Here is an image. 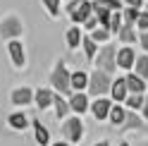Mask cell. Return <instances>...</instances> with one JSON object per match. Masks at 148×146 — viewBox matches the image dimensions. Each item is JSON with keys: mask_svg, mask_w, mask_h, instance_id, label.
Wrapping results in <instances>:
<instances>
[{"mask_svg": "<svg viewBox=\"0 0 148 146\" xmlns=\"http://www.w3.org/2000/svg\"><path fill=\"white\" fill-rule=\"evenodd\" d=\"M50 84H53L55 91H58V96H69L72 94V89H69V72H67L64 60L55 62V67L50 72Z\"/></svg>", "mask_w": 148, "mask_h": 146, "instance_id": "cell-1", "label": "cell"}, {"mask_svg": "<svg viewBox=\"0 0 148 146\" xmlns=\"http://www.w3.org/2000/svg\"><path fill=\"white\" fill-rule=\"evenodd\" d=\"M110 86H112V77H108L105 72H98V70H93L88 74V94L91 96H96V98H103L108 91H110Z\"/></svg>", "mask_w": 148, "mask_h": 146, "instance_id": "cell-2", "label": "cell"}, {"mask_svg": "<svg viewBox=\"0 0 148 146\" xmlns=\"http://www.w3.org/2000/svg\"><path fill=\"white\" fill-rule=\"evenodd\" d=\"M24 34V24L17 14H10L0 22V36L3 39H10V41H17V36Z\"/></svg>", "mask_w": 148, "mask_h": 146, "instance_id": "cell-3", "label": "cell"}, {"mask_svg": "<svg viewBox=\"0 0 148 146\" xmlns=\"http://www.w3.org/2000/svg\"><path fill=\"white\" fill-rule=\"evenodd\" d=\"M93 65H96L98 72H105L108 77L112 74V72L117 70V65H115V48L112 45H105V48L98 53V58L93 60Z\"/></svg>", "mask_w": 148, "mask_h": 146, "instance_id": "cell-4", "label": "cell"}, {"mask_svg": "<svg viewBox=\"0 0 148 146\" xmlns=\"http://www.w3.org/2000/svg\"><path fill=\"white\" fill-rule=\"evenodd\" d=\"M62 136L67 141H74V144H79L81 141V136H84V122L79 120V117H69V120H64L62 125Z\"/></svg>", "mask_w": 148, "mask_h": 146, "instance_id": "cell-5", "label": "cell"}, {"mask_svg": "<svg viewBox=\"0 0 148 146\" xmlns=\"http://www.w3.org/2000/svg\"><path fill=\"white\" fill-rule=\"evenodd\" d=\"M134 60H136V53L129 48V45H124V48H119L115 53V65L122 67V70H132L134 67Z\"/></svg>", "mask_w": 148, "mask_h": 146, "instance_id": "cell-6", "label": "cell"}, {"mask_svg": "<svg viewBox=\"0 0 148 146\" xmlns=\"http://www.w3.org/2000/svg\"><path fill=\"white\" fill-rule=\"evenodd\" d=\"M7 50H10V58L14 62V67H24L26 65V55H24L22 41H10V43H7Z\"/></svg>", "mask_w": 148, "mask_h": 146, "instance_id": "cell-7", "label": "cell"}, {"mask_svg": "<svg viewBox=\"0 0 148 146\" xmlns=\"http://www.w3.org/2000/svg\"><path fill=\"white\" fill-rule=\"evenodd\" d=\"M86 86H88V74H86V72L77 70L74 74H69V89L74 91V94H84Z\"/></svg>", "mask_w": 148, "mask_h": 146, "instance_id": "cell-8", "label": "cell"}, {"mask_svg": "<svg viewBox=\"0 0 148 146\" xmlns=\"http://www.w3.org/2000/svg\"><path fill=\"white\" fill-rule=\"evenodd\" d=\"M10 101L14 103V105H29L31 101H34V91L29 89V86H22V89H14L12 91V96H10Z\"/></svg>", "mask_w": 148, "mask_h": 146, "instance_id": "cell-9", "label": "cell"}, {"mask_svg": "<svg viewBox=\"0 0 148 146\" xmlns=\"http://www.w3.org/2000/svg\"><path fill=\"white\" fill-rule=\"evenodd\" d=\"M34 103L38 110H48V108L53 105V91L50 89H38L34 94Z\"/></svg>", "mask_w": 148, "mask_h": 146, "instance_id": "cell-10", "label": "cell"}, {"mask_svg": "<svg viewBox=\"0 0 148 146\" xmlns=\"http://www.w3.org/2000/svg\"><path fill=\"white\" fill-rule=\"evenodd\" d=\"M69 110H74L77 115H81V113H86L88 110V96L86 94H72V98H69Z\"/></svg>", "mask_w": 148, "mask_h": 146, "instance_id": "cell-11", "label": "cell"}, {"mask_svg": "<svg viewBox=\"0 0 148 146\" xmlns=\"http://www.w3.org/2000/svg\"><path fill=\"white\" fill-rule=\"evenodd\" d=\"M124 86H127V94H141V96H143V91H146V81H143V79H138L134 72H132V74H127V77H124Z\"/></svg>", "mask_w": 148, "mask_h": 146, "instance_id": "cell-12", "label": "cell"}, {"mask_svg": "<svg viewBox=\"0 0 148 146\" xmlns=\"http://www.w3.org/2000/svg\"><path fill=\"white\" fill-rule=\"evenodd\" d=\"M110 108H112V103H110L108 98H98V101L91 103V113H93L96 120H105L108 113H110Z\"/></svg>", "mask_w": 148, "mask_h": 146, "instance_id": "cell-13", "label": "cell"}, {"mask_svg": "<svg viewBox=\"0 0 148 146\" xmlns=\"http://www.w3.org/2000/svg\"><path fill=\"white\" fill-rule=\"evenodd\" d=\"M88 17H91V3H88V0H81L79 7L72 12V22L74 24H84Z\"/></svg>", "mask_w": 148, "mask_h": 146, "instance_id": "cell-14", "label": "cell"}, {"mask_svg": "<svg viewBox=\"0 0 148 146\" xmlns=\"http://www.w3.org/2000/svg\"><path fill=\"white\" fill-rule=\"evenodd\" d=\"M110 94H112V101H117V103H122L124 98L129 96V94H127V86H124V77H117V79H112Z\"/></svg>", "mask_w": 148, "mask_h": 146, "instance_id": "cell-15", "label": "cell"}, {"mask_svg": "<svg viewBox=\"0 0 148 146\" xmlns=\"http://www.w3.org/2000/svg\"><path fill=\"white\" fill-rule=\"evenodd\" d=\"M143 127V120L138 117L134 110H127V115H124V122H122V127L119 129L122 132H129V129H141Z\"/></svg>", "mask_w": 148, "mask_h": 146, "instance_id": "cell-16", "label": "cell"}, {"mask_svg": "<svg viewBox=\"0 0 148 146\" xmlns=\"http://www.w3.org/2000/svg\"><path fill=\"white\" fill-rule=\"evenodd\" d=\"M53 105H55V115H58V120H64L69 113V103H67V98L64 96H58V94H53Z\"/></svg>", "mask_w": 148, "mask_h": 146, "instance_id": "cell-17", "label": "cell"}, {"mask_svg": "<svg viewBox=\"0 0 148 146\" xmlns=\"http://www.w3.org/2000/svg\"><path fill=\"white\" fill-rule=\"evenodd\" d=\"M134 74L138 79H148V55H138L134 60Z\"/></svg>", "mask_w": 148, "mask_h": 146, "instance_id": "cell-18", "label": "cell"}, {"mask_svg": "<svg viewBox=\"0 0 148 146\" xmlns=\"http://www.w3.org/2000/svg\"><path fill=\"white\" fill-rule=\"evenodd\" d=\"M31 125H34V132H36V144H38V146H48V141H50L48 129H45V127H43L38 120H34Z\"/></svg>", "mask_w": 148, "mask_h": 146, "instance_id": "cell-19", "label": "cell"}, {"mask_svg": "<svg viewBox=\"0 0 148 146\" xmlns=\"http://www.w3.org/2000/svg\"><path fill=\"white\" fill-rule=\"evenodd\" d=\"M124 115H127V110L122 105H112L110 108V113H108V120L112 122L115 127H122V122H124Z\"/></svg>", "mask_w": 148, "mask_h": 146, "instance_id": "cell-20", "label": "cell"}, {"mask_svg": "<svg viewBox=\"0 0 148 146\" xmlns=\"http://www.w3.org/2000/svg\"><path fill=\"white\" fill-rule=\"evenodd\" d=\"M7 122H10L12 129H24V127L29 125V117H26L24 113H12L10 117H7Z\"/></svg>", "mask_w": 148, "mask_h": 146, "instance_id": "cell-21", "label": "cell"}, {"mask_svg": "<svg viewBox=\"0 0 148 146\" xmlns=\"http://www.w3.org/2000/svg\"><path fill=\"white\" fill-rule=\"evenodd\" d=\"M117 39L122 41V43H134V41H136V29H134V26H127V24H122V29H119Z\"/></svg>", "mask_w": 148, "mask_h": 146, "instance_id": "cell-22", "label": "cell"}, {"mask_svg": "<svg viewBox=\"0 0 148 146\" xmlns=\"http://www.w3.org/2000/svg\"><path fill=\"white\" fill-rule=\"evenodd\" d=\"M79 43H81V31H79V26H72L67 31V48L74 50V48H79Z\"/></svg>", "mask_w": 148, "mask_h": 146, "instance_id": "cell-23", "label": "cell"}, {"mask_svg": "<svg viewBox=\"0 0 148 146\" xmlns=\"http://www.w3.org/2000/svg\"><path fill=\"white\" fill-rule=\"evenodd\" d=\"M124 103H127V108H129V110H141V108H143V96L141 94H129L127 98H124Z\"/></svg>", "mask_w": 148, "mask_h": 146, "instance_id": "cell-24", "label": "cell"}, {"mask_svg": "<svg viewBox=\"0 0 148 146\" xmlns=\"http://www.w3.org/2000/svg\"><path fill=\"white\" fill-rule=\"evenodd\" d=\"M119 29H122V12H112L110 14V22H108V31L117 36Z\"/></svg>", "mask_w": 148, "mask_h": 146, "instance_id": "cell-25", "label": "cell"}, {"mask_svg": "<svg viewBox=\"0 0 148 146\" xmlns=\"http://www.w3.org/2000/svg\"><path fill=\"white\" fill-rule=\"evenodd\" d=\"M81 45H84V53H86V60H96V50L98 45L88 39V36H81Z\"/></svg>", "mask_w": 148, "mask_h": 146, "instance_id": "cell-26", "label": "cell"}, {"mask_svg": "<svg viewBox=\"0 0 148 146\" xmlns=\"http://www.w3.org/2000/svg\"><path fill=\"white\" fill-rule=\"evenodd\" d=\"M88 39L93 41L96 45H98V43H105V41L110 39V31H108V29H103V26H98V29H93V31H91V36H88Z\"/></svg>", "mask_w": 148, "mask_h": 146, "instance_id": "cell-27", "label": "cell"}, {"mask_svg": "<svg viewBox=\"0 0 148 146\" xmlns=\"http://www.w3.org/2000/svg\"><path fill=\"white\" fill-rule=\"evenodd\" d=\"M136 17H138V10H134V7H127L124 14H122V24L134 26V24H136Z\"/></svg>", "mask_w": 148, "mask_h": 146, "instance_id": "cell-28", "label": "cell"}, {"mask_svg": "<svg viewBox=\"0 0 148 146\" xmlns=\"http://www.w3.org/2000/svg\"><path fill=\"white\" fill-rule=\"evenodd\" d=\"M93 3H98L100 7H105L108 12H119V7H122L119 0H93Z\"/></svg>", "mask_w": 148, "mask_h": 146, "instance_id": "cell-29", "label": "cell"}, {"mask_svg": "<svg viewBox=\"0 0 148 146\" xmlns=\"http://www.w3.org/2000/svg\"><path fill=\"white\" fill-rule=\"evenodd\" d=\"M43 5H45V10H48L50 17H58L60 14V0H43Z\"/></svg>", "mask_w": 148, "mask_h": 146, "instance_id": "cell-30", "label": "cell"}, {"mask_svg": "<svg viewBox=\"0 0 148 146\" xmlns=\"http://www.w3.org/2000/svg\"><path fill=\"white\" fill-rule=\"evenodd\" d=\"M134 26H138L143 34L148 31V12H138V17H136V24Z\"/></svg>", "mask_w": 148, "mask_h": 146, "instance_id": "cell-31", "label": "cell"}, {"mask_svg": "<svg viewBox=\"0 0 148 146\" xmlns=\"http://www.w3.org/2000/svg\"><path fill=\"white\" fill-rule=\"evenodd\" d=\"M84 26H86V29H88V31H93V29H98V19H96V17H93V14H91V17H88V19L84 22Z\"/></svg>", "mask_w": 148, "mask_h": 146, "instance_id": "cell-32", "label": "cell"}, {"mask_svg": "<svg viewBox=\"0 0 148 146\" xmlns=\"http://www.w3.org/2000/svg\"><path fill=\"white\" fill-rule=\"evenodd\" d=\"M127 5H129V7H134V10H138V7L143 5V0H127Z\"/></svg>", "mask_w": 148, "mask_h": 146, "instance_id": "cell-33", "label": "cell"}, {"mask_svg": "<svg viewBox=\"0 0 148 146\" xmlns=\"http://www.w3.org/2000/svg\"><path fill=\"white\" fill-rule=\"evenodd\" d=\"M141 110H143V117L148 120V94L143 96V108H141Z\"/></svg>", "mask_w": 148, "mask_h": 146, "instance_id": "cell-34", "label": "cell"}, {"mask_svg": "<svg viewBox=\"0 0 148 146\" xmlns=\"http://www.w3.org/2000/svg\"><path fill=\"white\" fill-rule=\"evenodd\" d=\"M141 45L148 50V31H146V34H141Z\"/></svg>", "mask_w": 148, "mask_h": 146, "instance_id": "cell-35", "label": "cell"}, {"mask_svg": "<svg viewBox=\"0 0 148 146\" xmlns=\"http://www.w3.org/2000/svg\"><path fill=\"white\" fill-rule=\"evenodd\" d=\"M50 146H69L67 141H58V144H50Z\"/></svg>", "mask_w": 148, "mask_h": 146, "instance_id": "cell-36", "label": "cell"}, {"mask_svg": "<svg viewBox=\"0 0 148 146\" xmlns=\"http://www.w3.org/2000/svg\"><path fill=\"white\" fill-rule=\"evenodd\" d=\"M93 146H110L108 141H98V144H93Z\"/></svg>", "mask_w": 148, "mask_h": 146, "instance_id": "cell-37", "label": "cell"}, {"mask_svg": "<svg viewBox=\"0 0 148 146\" xmlns=\"http://www.w3.org/2000/svg\"><path fill=\"white\" fill-rule=\"evenodd\" d=\"M119 146H129V144H119Z\"/></svg>", "mask_w": 148, "mask_h": 146, "instance_id": "cell-38", "label": "cell"}, {"mask_svg": "<svg viewBox=\"0 0 148 146\" xmlns=\"http://www.w3.org/2000/svg\"><path fill=\"white\" fill-rule=\"evenodd\" d=\"M146 7H148V3H146ZM146 12H148V10H146Z\"/></svg>", "mask_w": 148, "mask_h": 146, "instance_id": "cell-39", "label": "cell"}, {"mask_svg": "<svg viewBox=\"0 0 148 146\" xmlns=\"http://www.w3.org/2000/svg\"><path fill=\"white\" fill-rule=\"evenodd\" d=\"M67 3H72V0H67Z\"/></svg>", "mask_w": 148, "mask_h": 146, "instance_id": "cell-40", "label": "cell"}, {"mask_svg": "<svg viewBox=\"0 0 148 146\" xmlns=\"http://www.w3.org/2000/svg\"><path fill=\"white\" fill-rule=\"evenodd\" d=\"M146 146H148V144H146Z\"/></svg>", "mask_w": 148, "mask_h": 146, "instance_id": "cell-41", "label": "cell"}]
</instances>
